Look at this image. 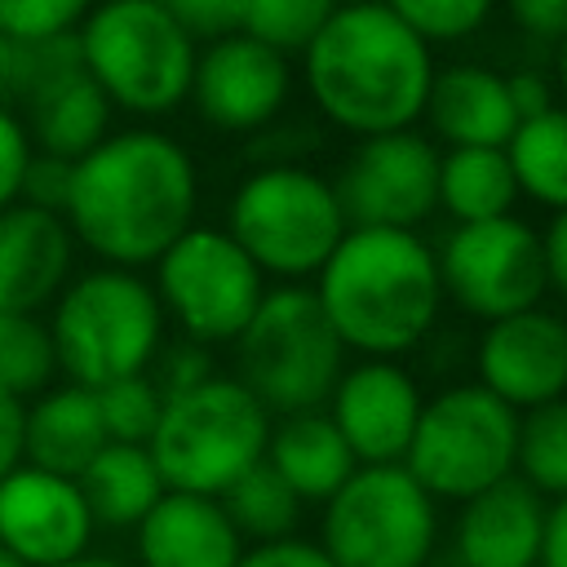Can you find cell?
I'll return each mask as SVG.
<instances>
[{"label":"cell","mask_w":567,"mask_h":567,"mask_svg":"<svg viewBox=\"0 0 567 567\" xmlns=\"http://www.w3.org/2000/svg\"><path fill=\"white\" fill-rule=\"evenodd\" d=\"M195 155L164 128L128 124L71 164L62 221L75 248H89L102 266L142 270L195 226Z\"/></svg>","instance_id":"1"},{"label":"cell","mask_w":567,"mask_h":567,"mask_svg":"<svg viewBox=\"0 0 567 567\" xmlns=\"http://www.w3.org/2000/svg\"><path fill=\"white\" fill-rule=\"evenodd\" d=\"M297 58L315 111L350 137L416 128L434 80L430 44L381 0L337 4Z\"/></svg>","instance_id":"2"},{"label":"cell","mask_w":567,"mask_h":567,"mask_svg":"<svg viewBox=\"0 0 567 567\" xmlns=\"http://www.w3.org/2000/svg\"><path fill=\"white\" fill-rule=\"evenodd\" d=\"M315 301L346 354L399 359L434 332L443 310L434 244L421 230L350 226L315 275Z\"/></svg>","instance_id":"3"},{"label":"cell","mask_w":567,"mask_h":567,"mask_svg":"<svg viewBox=\"0 0 567 567\" xmlns=\"http://www.w3.org/2000/svg\"><path fill=\"white\" fill-rule=\"evenodd\" d=\"M44 323L58 372L84 390L146 372L168 328L151 279L124 266L75 270L53 297Z\"/></svg>","instance_id":"4"},{"label":"cell","mask_w":567,"mask_h":567,"mask_svg":"<svg viewBox=\"0 0 567 567\" xmlns=\"http://www.w3.org/2000/svg\"><path fill=\"white\" fill-rule=\"evenodd\" d=\"M75 53L111 111L159 120L186 106L199 44L159 0H97L75 27Z\"/></svg>","instance_id":"5"},{"label":"cell","mask_w":567,"mask_h":567,"mask_svg":"<svg viewBox=\"0 0 567 567\" xmlns=\"http://www.w3.org/2000/svg\"><path fill=\"white\" fill-rule=\"evenodd\" d=\"M261 279L301 284L315 279L337 239L350 230L328 173L310 164H252L230 199L221 226Z\"/></svg>","instance_id":"6"},{"label":"cell","mask_w":567,"mask_h":567,"mask_svg":"<svg viewBox=\"0 0 567 567\" xmlns=\"http://www.w3.org/2000/svg\"><path fill=\"white\" fill-rule=\"evenodd\" d=\"M270 421L275 416L230 372H213L199 385L164 399L146 452L164 478V492L221 496L266 456Z\"/></svg>","instance_id":"7"},{"label":"cell","mask_w":567,"mask_h":567,"mask_svg":"<svg viewBox=\"0 0 567 567\" xmlns=\"http://www.w3.org/2000/svg\"><path fill=\"white\" fill-rule=\"evenodd\" d=\"M235 346V381L270 412H319L346 368V346L337 341L328 315L306 284L266 288L261 306L244 323Z\"/></svg>","instance_id":"8"},{"label":"cell","mask_w":567,"mask_h":567,"mask_svg":"<svg viewBox=\"0 0 567 567\" xmlns=\"http://www.w3.org/2000/svg\"><path fill=\"white\" fill-rule=\"evenodd\" d=\"M315 545L337 567H430L439 501L403 465H354L323 501Z\"/></svg>","instance_id":"9"},{"label":"cell","mask_w":567,"mask_h":567,"mask_svg":"<svg viewBox=\"0 0 567 567\" xmlns=\"http://www.w3.org/2000/svg\"><path fill=\"white\" fill-rule=\"evenodd\" d=\"M518 412L478 381H456L421 403L403 470L434 501H470L474 492L514 474Z\"/></svg>","instance_id":"10"},{"label":"cell","mask_w":567,"mask_h":567,"mask_svg":"<svg viewBox=\"0 0 567 567\" xmlns=\"http://www.w3.org/2000/svg\"><path fill=\"white\" fill-rule=\"evenodd\" d=\"M151 266V288L164 310V323H173L186 341L204 350L230 346L266 297L261 270L221 226L195 221Z\"/></svg>","instance_id":"11"},{"label":"cell","mask_w":567,"mask_h":567,"mask_svg":"<svg viewBox=\"0 0 567 567\" xmlns=\"http://www.w3.org/2000/svg\"><path fill=\"white\" fill-rule=\"evenodd\" d=\"M443 301L492 323L532 306H545L549 279L540 261V230L514 213L492 221H465L434 248Z\"/></svg>","instance_id":"12"},{"label":"cell","mask_w":567,"mask_h":567,"mask_svg":"<svg viewBox=\"0 0 567 567\" xmlns=\"http://www.w3.org/2000/svg\"><path fill=\"white\" fill-rule=\"evenodd\" d=\"M18 97V115L27 124V137L35 155H53L75 164L84 151H93L111 133V102L102 89L84 75L75 35L40 40V44H13L9 84Z\"/></svg>","instance_id":"13"},{"label":"cell","mask_w":567,"mask_h":567,"mask_svg":"<svg viewBox=\"0 0 567 567\" xmlns=\"http://www.w3.org/2000/svg\"><path fill=\"white\" fill-rule=\"evenodd\" d=\"M328 182L346 226L416 230L439 213V142L421 128L359 137Z\"/></svg>","instance_id":"14"},{"label":"cell","mask_w":567,"mask_h":567,"mask_svg":"<svg viewBox=\"0 0 567 567\" xmlns=\"http://www.w3.org/2000/svg\"><path fill=\"white\" fill-rule=\"evenodd\" d=\"M292 84H297L292 58L235 31L213 44H199L186 102L208 128L252 137L284 115Z\"/></svg>","instance_id":"15"},{"label":"cell","mask_w":567,"mask_h":567,"mask_svg":"<svg viewBox=\"0 0 567 567\" xmlns=\"http://www.w3.org/2000/svg\"><path fill=\"white\" fill-rule=\"evenodd\" d=\"M421 403V381L399 359H359L341 368L328 394V421L346 439L354 465H399Z\"/></svg>","instance_id":"16"},{"label":"cell","mask_w":567,"mask_h":567,"mask_svg":"<svg viewBox=\"0 0 567 567\" xmlns=\"http://www.w3.org/2000/svg\"><path fill=\"white\" fill-rule=\"evenodd\" d=\"M474 381L509 403L514 412H532L540 403L563 399L567 390V323L545 310H518L483 323L474 341Z\"/></svg>","instance_id":"17"},{"label":"cell","mask_w":567,"mask_h":567,"mask_svg":"<svg viewBox=\"0 0 567 567\" xmlns=\"http://www.w3.org/2000/svg\"><path fill=\"white\" fill-rule=\"evenodd\" d=\"M93 518L75 478L13 465L0 478V545L27 567H58L66 558L89 554Z\"/></svg>","instance_id":"18"},{"label":"cell","mask_w":567,"mask_h":567,"mask_svg":"<svg viewBox=\"0 0 567 567\" xmlns=\"http://www.w3.org/2000/svg\"><path fill=\"white\" fill-rule=\"evenodd\" d=\"M75 275V239L62 213L27 199L0 208V315H40Z\"/></svg>","instance_id":"19"},{"label":"cell","mask_w":567,"mask_h":567,"mask_svg":"<svg viewBox=\"0 0 567 567\" xmlns=\"http://www.w3.org/2000/svg\"><path fill=\"white\" fill-rule=\"evenodd\" d=\"M549 501L518 474L461 501L452 523L456 567H536Z\"/></svg>","instance_id":"20"},{"label":"cell","mask_w":567,"mask_h":567,"mask_svg":"<svg viewBox=\"0 0 567 567\" xmlns=\"http://www.w3.org/2000/svg\"><path fill=\"white\" fill-rule=\"evenodd\" d=\"M137 567H239L244 540L217 496L164 492L133 527Z\"/></svg>","instance_id":"21"},{"label":"cell","mask_w":567,"mask_h":567,"mask_svg":"<svg viewBox=\"0 0 567 567\" xmlns=\"http://www.w3.org/2000/svg\"><path fill=\"white\" fill-rule=\"evenodd\" d=\"M421 120L447 146H505V137L518 124L505 71L483 62L434 66Z\"/></svg>","instance_id":"22"},{"label":"cell","mask_w":567,"mask_h":567,"mask_svg":"<svg viewBox=\"0 0 567 567\" xmlns=\"http://www.w3.org/2000/svg\"><path fill=\"white\" fill-rule=\"evenodd\" d=\"M106 447L97 394L62 381L27 399V421H22V461L62 478H75L97 452Z\"/></svg>","instance_id":"23"},{"label":"cell","mask_w":567,"mask_h":567,"mask_svg":"<svg viewBox=\"0 0 567 567\" xmlns=\"http://www.w3.org/2000/svg\"><path fill=\"white\" fill-rule=\"evenodd\" d=\"M301 505H323L350 474L354 456L328 412H292L270 421L266 456H261Z\"/></svg>","instance_id":"24"},{"label":"cell","mask_w":567,"mask_h":567,"mask_svg":"<svg viewBox=\"0 0 567 567\" xmlns=\"http://www.w3.org/2000/svg\"><path fill=\"white\" fill-rule=\"evenodd\" d=\"M75 487L84 496L93 527H106V532L137 527L142 514L164 496V478H159L146 443H106L75 474Z\"/></svg>","instance_id":"25"},{"label":"cell","mask_w":567,"mask_h":567,"mask_svg":"<svg viewBox=\"0 0 567 567\" xmlns=\"http://www.w3.org/2000/svg\"><path fill=\"white\" fill-rule=\"evenodd\" d=\"M518 182L501 146H447L439 151V208L465 221H492L514 213Z\"/></svg>","instance_id":"26"},{"label":"cell","mask_w":567,"mask_h":567,"mask_svg":"<svg viewBox=\"0 0 567 567\" xmlns=\"http://www.w3.org/2000/svg\"><path fill=\"white\" fill-rule=\"evenodd\" d=\"M501 151L509 159L518 195H527L545 213H567V115L558 106L518 120Z\"/></svg>","instance_id":"27"},{"label":"cell","mask_w":567,"mask_h":567,"mask_svg":"<svg viewBox=\"0 0 567 567\" xmlns=\"http://www.w3.org/2000/svg\"><path fill=\"white\" fill-rule=\"evenodd\" d=\"M217 501L244 545L284 540V536H297L301 527V501L288 492V483L266 461H257L244 478H235Z\"/></svg>","instance_id":"28"},{"label":"cell","mask_w":567,"mask_h":567,"mask_svg":"<svg viewBox=\"0 0 567 567\" xmlns=\"http://www.w3.org/2000/svg\"><path fill=\"white\" fill-rule=\"evenodd\" d=\"M514 474L527 487H536L545 501L567 496V403L563 399L518 412Z\"/></svg>","instance_id":"29"},{"label":"cell","mask_w":567,"mask_h":567,"mask_svg":"<svg viewBox=\"0 0 567 567\" xmlns=\"http://www.w3.org/2000/svg\"><path fill=\"white\" fill-rule=\"evenodd\" d=\"M58 377L49 323L40 315H0V390L22 403L49 390Z\"/></svg>","instance_id":"30"},{"label":"cell","mask_w":567,"mask_h":567,"mask_svg":"<svg viewBox=\"0 0 567 567\" xmlns=\"http://www.w3.org/2000/svg\"><path fill=\"white\" fill-rule=\"evenodd\" d=\"M332 9L337 0H239V31L292 58L315 40Z\"/></svg>","instance_id":"31"},{"label":"cell","mask_w":567,"mask_h":567,"mask_svg":"<svg viewBox=\"0 0 567 567\" xmlns=\"http://www.w3.org/2000/svg\"><path fill=\"white\" fill-rule=\"evenodd\" d=\"M416 40L434 44H456L470 40L474 31L487 27L496 0H381Z\"/></svg>","instance_id":"32"},{"label":"cell","mask_w":567,"mask_h":567,"mask_svg":"<svg viewBox=\"0 0 567 567\" xmlns=\"http://www.w3.org/2000/svg\"><path fill=\"white\" fill-rule=\"evenodd\" d=\"M93 394H97V412H102L106 443H146V439H151L164 399H159V390L151 385L146 372L120 377V381H111V385H102V390H93Z\"/></svg>","instance_id":"33"},{"label":"cell","mask_w":567,"mask_h":567,"mask_svg":"<svg viewBox=\"0 0 567 567\" xmlns=\"http://www.w3.org/2000/svg\"><path fill=\"white\" fill-rule=\"evenodd\" d=\"M97 0H0V35L9 44H40L75 35Z\"/></svg>","instance_id":"34"},{"label":"cell","mask_w":567,"mask_h":567,"mask_svg":"<svg viewBox=\"0 0 567 567\" xmlns=\"http://www.w3.org/2000/svg\"><path fill=\"white\" fill-rule=\"evenodd\" d=\"M213 372H217V368H213L208 350H204V346H195V341H186V337H177L173 346L164 341V346H159V354H155V363L146 368V377H151V385L159 390V399L182 394V390L199 385V381H204V377H213Z\"/></svg>","instance_id":"35"},{"label":"cell","mask_w":567,"mask_h":567,"mask_svg":"<svg viewBox=\"0 0 567 567\" xmlns=\"http://www.w3.org/2000/svg\"><path fill=\"white\" fill-rule=\"evenodd\" d=\"M31 159H35V146L27 137L22 115L0 102V208L22 199V182H27Z\"/></svg>","instance_id":"36"},{"label":"cell","mask_w":567,"mask_h":567,"mask_svg":"<svg viewBox=\"0 0 567 567\" xmlns=\"http://www.w3.org/2000/svg\"><path fill=\"white\" fill-rule=\"evenodd\" d=\"M195 44H213L239 31V0H159Z\"/></svg>","instance_id":"37"},{"label":"cell","mask_w":567,"mask_h":567,"mask_svg":"<svg viewBox=\"0 0 567 567\" xmlns=\"http://www.w3.org/2000/svg\"><path fill=\"white\" fill-rule=\"evenodd\" d=\"M239 567H337L315 540L301 536H284V540H266V545H248Z\"/></svg>","instance_id":"38"},{"label":"cell","mask_w":567,"mask_h":567,"mask_svg":"<svg viewBox=\"0 0 567 567\" xmlns=\"http://www.w3.org/2000/svg\"><path fill=\"white\" fill-rule=\"evenodd\" d=\"M509 22L532 40H563L567 31V0H501Z\"/></svg>","instance_id":"39"},{"label":"cell","mask_w":567,"mask_h":567,"mask_svg":"<svg viewBox=\"0 0 567 567\" xmlns=\"http://www.w3.org/2000/svg\"><path fill=\"white\" fill-rule=\"evenodd\" d=\"M66 177H71V164H66V159L35 155V159H31V168H27V182H22V199H27V204H35V208L62 213Z\"/></svg>","instance_id":"40"},{"label":"cell","mask_w":567,"mask_h":567,"mask_svg":"<svg viewBox=\"0 0 567 567\" xmlns=\"http://www.w3.org/2000/svg\"><path fill=\"white\" fill-rule=\"evenodd\" d=\"M505 84H509V102H514V115L518 120H527V115H545V111H554L558 102H554V80L545 75V71H509L505 75Z\"/></svg>","instance_id":"41"},{"label":"cell","mask_w":567,"mask_h":567,"mask_svg":"<svg viewBox=\"0 0 567 567\" xmlns=\"http://www.w3.org/2000/svg\"><path fill=\"white\" fill-rule=\"evenodd\" d=\"M540 261L549 292H567V213H549V221L540 226Z\"/></svg>","instance_id":"42"},{"label":"cell","mask_w":567,"mask_h":567,"mask_svg":"<svg viewBox=\"0 0 567 567\" xmlns=\"http://www.w3.org/2000/svg\"><path fill=\"white\" fill-rule=\"evenodd\" d=\"M22 421H27V403L0 390V478L13 465H22Z\"/></svg>","instance_id":"43"},{"label":"cell","mask_w":567,"mask_h":567,"mask_svg":"<svg viewBox=\"0 0 567 567\" xmlns=\"http://www.w3.org/2000/svg\"><path fill=\"white\" fill-rule=\"evenodd\" d=\"M536 567H567V501H549Z\"/></svg>","instance_id":"44"},{"label":"cell","mask_w":567,"mask_h":567,"mask_svg":"<svg viewBox=\"0 0 567 567\" xmlns=\"http://www.w3.org/2000/svg\"><path fill=\"white\" fill-rule=\"evenodd\" d=\"M58 567H128V563L106 558V554H80V558H66V563H58Z\"/></svg>","instance_id":"45"},{"label":"cell","mask_w":567,"mask_h":567,"mask_svg":"<svg viewBox=\"0 0 567 567\" xmlns=\"http://www.w3.org/2000/svg\"><path fill=\"white\" fill-rule=\"evenodd\" d=\"M9 66H13V44L0 35V89L9 84Z\"/></svg>","instance_id":"46"},{"label":"cell","mask_w":567,"mask_h":567,"mask_svg":"<svg viewBox=\"0 0 567 567\" xmlns=\"http://www.w3.org/2000/svg\"><path fill=\"white\" fill-rule=\"evenodd\" d=\"M0 567H27V563H22V558H13V554L0 545Z\"/></svg>","instance_id":"47"},{"label":"cell","mask_w":567,"mask_h":567,"mask_svg":"<svg viewBox=\"0 0 567 567\" xmlns=\"http://www.w3.org/2000/svg\"><path fill=\"white\" fill-rule=\"evenodd\" d=\"M337 4H359V0H337Z\"/></svg>","instance_id":"48"}]
</instances>
